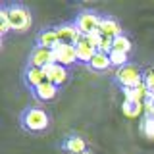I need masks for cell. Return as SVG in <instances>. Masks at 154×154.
I'll list each match as a JSON object with an SVG mask.
<instances>
[{
  "label": "cell",
  "instance_id": "obj_1",
  "mask_svg": "<svg viewBox=\"0 0 154 154\" xmlns=\"http://www.w3.org/2000/svg\"><path fill=\"white\" fill-rule=\"evenodd\" d=\"M116 79H118V83L122 85L123 89H137L139 85L144 83V77H143L141 71H139V67H135L131 64H127L123 67H118Z\"/></svg>",
  "mask_w": 154,
  "mask_h": 154
},
{
  "label": "cell",
  "instance_id": "obj_2",
  "mask_svg": "<svg viewBox=\"0 0 154 154\" xmlns=\"http://www.w3.org/2000/svg\"><path fill=\"white\" fill-rule=\"evenodd\" d=\"M8 19H10V29L14 31H27L31 27V12L23 6H8Z\"/></svg>",
  "mask_w": 154,
  "mask_h": 154
},
{
  "label": "cell",
  "instance_id": "obj_3",
  "mask_svg": "<svg viewBox=\"0 0 154 154\" xmlns=\"http://www.w3.org/2000/svg\"><path fill=\"white\" fill-rule=\"evenodd\" d=\"M23 125H25V129H29V131H42V129L48 127V114L45 112V110L41 108H29L25 114H23L21 118Z\"/></svg>",
  "mask_w": 154,
  "mask_h": 154
},
{
  "label": "cell",
  "instance_id": "obj_4",
  "mask_svg": "<svg viewBox=\"0 0 154 154\" xmlns=\"http://www.w3.org/2000/svg\"><path fill=\"white\" fill-rule=\"evenodd\" d=\"M100 21H102V17H98V14H94V12H83V14L77 16V23H75V25L79 27V31L83 33V35H91V33L98 31Z\"/></svg>",
  "mask_w": 154,
  "mask_h": 154
},
{
  "label": "cell",
  "instance_id": "obj_5",
  "mask_svg": "<svg viewBox=\"0 0 154 154\" xmlns=\"http://www.w3.org/2000/svg\"><path fill=\"white\" fill-rule=\"evenodd\" d=\"M54 62L60 66H71L77 62V48L71 45H58L54 48Z\"/></svg>",
  "mask_w": 154,
  "mask_h": 154
},
{
  "label": "cell",
  "instance_id": "obj_6",
  "mask_svg": "<svg viewBox=\"0 0 154 154\" xmlns=\"http://www.w3.org/2000/svg\"><path fill=\"white\" fill-rule=\"evenodd\" d=\"M56 33H58L60 45H71V46H75L81 41V37H83V33L79 31L77 25H62L56 29Z\"/></svg>",
  "mask_w": 154,
  "mask_h": 154
},
{
  "label": "cell",
  "instance_id": "obj_7",
  "mask_svg": "<svg viewBox=\"0 0 154 154\" xmlns=\"http://www.w3.org/2000/svg\"><path fill=\"white\" fill-rule=\"evenodd\" d=\"M48 64H54V50L45 48V46H37L35 50L31 52V66L45 69Z\"/></svg>",
  "mask_w": 154,
  "mask_h": 154
},
{
  "label": "cell",
  "instance_id": "obj_8",
  "mask_svg": "<svg viewBox=\"0 0 154 154\" xmlns=\"http://www.w3.org/2000/svg\"><path fill=\"white\" fill-rule=\"evenodd\" d=\"M75 48H77V60L83 62V64H91L93 56L98 52V50H96V46L89 41V38H87V35L81 37V41L75 45Z\"/></svg>",
  "mask_w": 154,
  "mask_h": 154
},
{
  "label": "cell",
  "instance_id": "obj_9",
  "mask_svg": "<svg viewBox=\"0 0 154 154\" xmlns=\"http://www.w3.org/2000/svg\"><path fill=\"white\" fill-rule=\"evenodd\" d=\"M45 73H46V79L50 81L52 85H62L64 81L67 79V69L64 66H60V64H48L46 67H45Z\"/></svg>",
  "mask_w": 154,
  "mask_h": 154
},
{
  "label": "cell",
  "instance_id": "obj_10",
  "mask_svg": "<svg viewBox=\"0 0 154 154\" xmlns=\"http://www.w3.org/2000/svg\"><path fill=\"white\" fill-rule=\"evenodd\" d=\"M98 33L104 37H110V38H116L122 35V27L116 19H110V17H104L100 21V27H98Z\"/></svg>",
  "mask_w": 154,
  "mask_h": 154
},
{
  "label": "cell",
  "instance_id": "obj_11",
  "mask_svg": "<svg viewBox=\"0 0 154 154\" xmlns=\"http://www.w3.org/2000/svg\"><path fill=\"white\" fill-rule=\"evenodd\" d=\"M58 45H60V41H58L56 29H48V31H42L41 35H38V46H45V48L54 50Z\"/></svg>",
  "mask_w": 154,
  "mask_h": 154
},
{
  "label": "cell",
  "instance_id": "obj_12",
  "mask_svg": "<svg viewBox=\"0 0 154 154\" xmlns=\"http://www.w3.org/2000/svg\"><path fill=\"white\" fill-rule=\"evenodd\" d=\"M46 73H45V69H42V67H29L27 69V83L31 85V87H37L38 85H42V83H46Z\"/></svg>",
  "mask_w": 154,
  "mask_h": 154
},
{
  "label": "cell",
  "instance_id": "obj_13",
  "mask_svg": "<svg viewBox=\"0 0 154 154\" xmlns=\"http://www.w3.org/2000/svg\"><path fill=\"white\" fill-rule=\"evenodd\" d=\"M93 69L96 71H104V69H108L110 66H112V62H110V54H106V52H96V54L93 56V60H91V64H89Z\"/></svg>",
  "mask_w": 154,
  "mask_h": 154
},
{
  "label": "cell",
  "instance_id": "obj_14",
  "mask_svg": "<svg viewBox=\"0 0 154 154\" xmlns=\"http://www.w3.org/2000/svg\"><path fill=\"white\" fill-rule=\"evenodd\" d=\"M35 94H37L41 100H52V98L58 94V87L52 85L50 81H46V83L38 85L37 89H35Z\"/></svg>",
  "mask_w": 154,
  "mask_h": 154
},
{
  "label": "cell",
  "instance_id": "obj_15",
  "mask_svg": "<svg viewBox=\"0 0 154 154\" xmlns=\"http://www.w3.org/2000/svg\"><path fill=\"white\" fill-rule=\"evenodd\" d=\"M66 150H69L71 154H83L87 150V144L81 137H69L66 141Z\"/></svg>",
  "mask_w": 154,
  "mask_h": 154
},
{
  "label": "cell",
  "instance_id": "obj_16",
  "mask_svg": "<svg viewBox=\"0 0 154 154\" xmlns=\"http://www.w3.org/2000/svg\"><path fill=\"white\" fill-rule=\"evenodd\" d=\"M131 41H129L125 35H119V37H116L114 38V45H112V50L116 52H123V54H129L131 52Z\"/></svg>",
  "mask_w": 154,
  "mask_h": 154
},
{
  "label": "cell",
  "instance_id": "obj_17",
  "mask_svg": "<svg viewBox=\"0 0 154 154\" xmlns=\"http://www.w3.org/2000/svg\"><path fill=\"white\" fill-rule=\"evenodd\" d=\"M143 104L141 102H133V100H123V114L127 118H137L143 112Z\"/></svg>",
  "mask_w": 154,
  "mask_h": 154
},
{
  "label": "cell",
  "instance_id": "obj_18",
  "mask_svg": "<svg viewBox=\"0 0 154 154\" xmlns=\"http://www.w3.org/2000/svg\"><path fill=\"white\" fill-rule=\"evenodd\" d=\"M127 56H129V54H123V52L112 50V52H110V62H112V66L123 67V66H127Z\"/></svg>",
  "mask_w": 154,
  "mask_h": 154
},
{
  "label": "cell",
  "instance_id": "obj_19",
  "mask_svg": "<svg viewBox=\"0 0 154 154\" xmlns=\"http://www.w3.org/2000/svg\"><path fill=\"white\" fill-rule=\"evenodd\" d=\"M143 133L148 139H154V116H146L143 119Z\"/></svg>",
  "mask_w": 154,
  "mask_h": 154
},
{
  "label": "cell",
  "instance_id": "obj_20",
  "mask_svg": "<svg viewBox=\"0 0 154 154\" xmlns=\"http://www.w3.org/2000/svg\"><path fill=\"white\" fill-rule=\"evenodd\" d=\"M10 31V19H8V6L0 8V33H8Z\"/></svg>",
  "mask_w": 154,
  "mask_h": 154
},
{
  "label": "cell",
  "instance_id": "obj_21",
  "mask_svg": "<svg viewBox=\"0 0 154 154\" xmlns=\"http://www.w3.org/2000/svg\"><path fill=\"white\" fill-rule=\"evenodd\" d=\"M143 77H144V85H146L150 96H154V67H148V69L143 73Z\"/></svg>",
  "mask_w": 154,
  "mask_h": 154
},
{
  "label": "cell",
  "instance_id": "obj_22",
  "mask_svg": "<svg viewBox=\"0 0 154 154\" xmlns=\"http://www.w3.org/2000/svg\"><path fill=\"white\" fill-rule=\"evenodd\" d=\"M83 154H93V152H89V150H85V152H83Z\"/></svg>",
  "mask_w": 154,
  "mask_h": 154
}]
</instances>
